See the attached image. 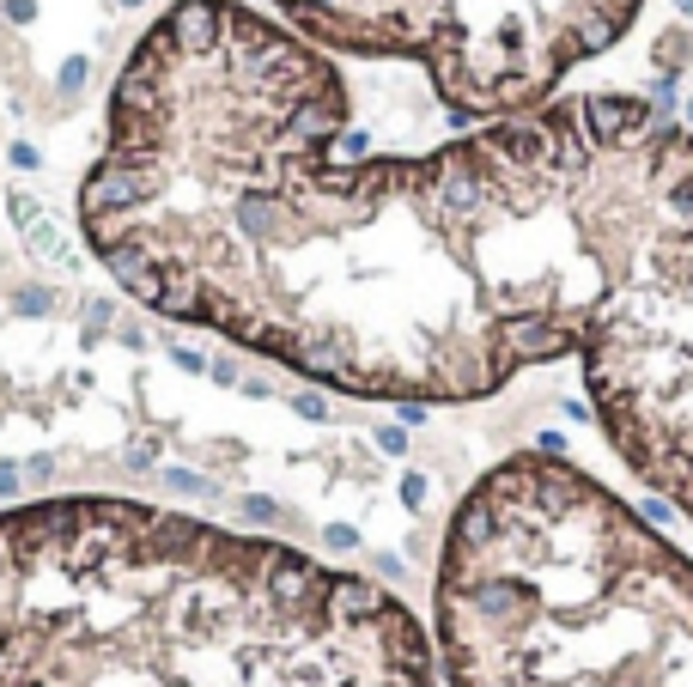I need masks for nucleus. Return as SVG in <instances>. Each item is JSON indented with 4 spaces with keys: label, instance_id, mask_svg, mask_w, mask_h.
<instances>
[{
    "label": "nucleus",
    "instance_id": "1",
    "mask_svg": "<svg viewBox=\"0 0 693 687\" xmlns=\"http://www.w3.org/2000/svg\"><path fill=\"white\" fill-rule=\"evenodd\" d=\"M669 128L578 92L414 159H341L323 49L238 0H177L128 49L80 225L171 323L359 402H481L578 359Z\"/></svg>",
    "mask_w": 693,
    "mask_h": 687
},
{
    "label": "nucleus",
    "instance_id": "2",
    "mask_svg": "<svg viewBox=\"0 0 693 687\" xmlns=\"http://www.w3.org/2000/svg\"><path fill=\"white\" fill-rule=\"evenodd\" d=\"M0 687H438L414 608L140 499L0 511Z\"/></svg>",
    "mask_w": 693,
    "mask_h": 687
},
{
    "label": "nucleus",
    "instance_id": "3",
    "mask_svg": "<svg viewBox=\"0 0 693 687\" xmlns=\"http://www.w3.org/2000/svg\"><path fill=\"white\" fill-rule=\"evenodd\" d=\"M444 687H693V560L560 450L493 463L450 511Z\"/></svg>",
    "mask_w": 693,
    "mask_h": 687
},
{
    "label": "nucleus",
    "instance_id": "4",
    "mask_svg": "<svg viewBox=\"0 0 693 687\" xmlns=\"http://www.w3.org/2000/svg\"><path fill=\"white\" fill-rule=\"evenodd\" d=\"M614 456L693 523V134L669 128L578 341Z\"/></svg>",
    "mask_w": 693,
    "mask_h": 687
},
{
    "label": "nucleus",
    "instance_id": "5",
    "mask_svg": "<svg viewBox=\"0 0 693 687\" xmlns=\"http://www.w3.org/2000/svg\"><path fill=\"white\" fill-rule=\"evenodd\" d=\"M323 55L414 61L456 122L554 104V86L614 49L645 0H274Z\"/></svg>",
    "mask_w": 693,
    "mask_h": 687
},
{
    "label": "nucleus",
    "instance_id": "6",
    "mask_svg": "<svg viewBox=\"0 0 693 687\" xmlns=\"http://www.w3.org/2000/svg\"><path fill=\"white\" fill-rule=\"evenodd\" d=\"M80 80H86V61H80V55L61 61V92H80Z\"/></svg>",
    "mask_w": 693,
    "mask_h": 687
},
{
    "label": "nucleus",
    "instance_id": "7",
    "mask_svg": "<svg viewBox=\"0 0 693 687\" xmlns=\"http://www.w3.org/2000/svg\"><path fill=\"white\" fill-rule=\"evenodd\" d=\"M0 13H7L13 25H25V19H37V7H31V0H0Z\"/></svg>",
    "mask_w": 693,
    "mask_h": 687
},
{
    "label": "nucleus",
    "instance_id": "8",
    "mask_svg": "<svg viewBox=\"0 0 693 687\" xmlns=\"http://www.w3.org/2000/svg\"><path fill=\"white\" fill-rule=\"evenodd\" d=\"M244 517H250V523H274V505H268V499H244Z\"/></svg>",
    "mask_w": 693,
    "mask_h": 687
},
{
    "label": "nucleus",
    "instance_id": "9",
    "mask_svg": "<svg viewBox=\"0 0 693 687\" xmlns=\"http://www.w3.org/2000/svg\"><path fill=\"white\" fill-rule=\"evenodd\" d=\"M13 487H19V475H13V469H0V493H13Z\"/></svg>",
    "mask_w": 693,
    "mask_h": 687
},
{
    "label": "nucleus",
    "instance_id": "10",
    "mask_svg": "<svg viewBox=\"0 0 693 687\" xmlns=\"http://www.w3.org/2000/svg\"><path fill=\"white\" fill-rule=\"evenodd\" d=\"M116 7H122V13H134V7H146V0H116Z\"/></svg>",
    "mask_w": 693,
    "mask_h": 687
}]
</instances>
